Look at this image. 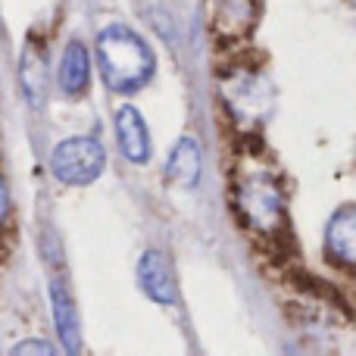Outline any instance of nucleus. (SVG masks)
<instances>
[{"label":"nucleus","mask_w":356,"mask_h":356,"mask_svg":"<svg viewBox=\"0 0 356 356\" xmlns=\"http://www.w3.org/2000/svg\"><path fill=\"white\" fill-rule=\"evenodd\" d=\"M97 63H100L104 81L116 94H135L154 75V54H150V47L125 25H110L106 31H100Z\"/></svg>","instance_id":"f257e3e1"},{"label":"nucleus","mask_w":356,"mask_h":356,"mask_svg":"<svg viewBox=\"0 0 356 356\" xmlns=\"http://www.w3.org/2000/svg\"><path fill=\"white\" fill-rule=\"evenodd\" d=\"M350 6H353V16H356V0H350Z\"/></svg>","instance_id":"2eb2a0df"},{"label":"nucleus","mask_w":356,"mask_h":356,"mask_svg":"<svg viewBox=\"0 0 356 356\" xmlns=\"http://www.w3.org/2000/svg\"><path fill=\"white\" fill-rule=\"evenodd\" d=\"M106 154L94 138H66L50 154V172L63 184H91L104 172Z\"/></svg>","instance_id":"20e7f679"},{"label":"nucleus","mask_w":356,"mask_h":356,"mask_svg":"<svg viewBox=\"0 0 356 356\" xmlns=\"http://www.w3.org/2000/svg\"><path fill=\"white\" fill-rule=\"evenodd\" d=\"M138 282H141L144 294L156 303H175L178 300V282L172 263L163 250H147L138 266Z\"/></svg>","instance_id":"423d86ee"},{"label":"nucleus","mask_w":356,"mask_h":356,"mask_svg":"<svg viewBox=\"0 0 356 356\" xmlns=\"http://www.w3.org/2000/svg\"><path fill=\"white\" fill-rule=\"evenodd\" d=\"M22 88L31 104H41L44 88H47V56H44L41 41L35 38L22 50Z\"/></svg>","instance_id":"f8f14e48"},{"label":"nucleus","mask_w":356,"mask_h":356,"mask_svg":"<svg viewBox=\"0 0 356 356\" xmlns=\"http://www.w3.org/2000/svg\"><path fill=\"white\" fill-rule=\"evenodd\" d=\"M325 257L341 269H356V207H344L328 219Z\"/></svg>","instance_id":"0eeeda50"},{"label":"nucleus","mask_w":356,"mask_h":356,"mask_svg":"<svg viewBox=\"0 0 356 356\" xmlns=\"http://www.w3.org/2000/svg\"><path fill=\"white\" fill-rule=\"evenodd\" d=\"M50 307H54V319H56V332H60L63 344L69 353H75L81 347V334H79V316H75V303L66 294L60 282L50 284Z\"/></svg>","instance_id":"1a4fd4ad"},{"label":"nucleus","mask_w":356,"mask_h":356,"mask_svg":"<svg viewBox=\"0 0 356 356\" xmlns=\"http://www.w3.org/2000/svg\"><path fill=\"white\" fill-rule=\"evenodd\" d=\"M88 79H91V56H88L85 44L72 41L63 54V63H60V88L75 97L88 88Z\"/></svg>","instance_id":"9d476101"},{"label":"nucleus","mask_w":356,"mask_h":356,"mask_svg":"<svg viewBox=\"0 0 356 356\" xmlns=\"http://www.w3.org/2000/svg\"><path fill=\"white\" fill-rule=\"evenodd\" d=\"M6 213H10V191H6V181L0 178V225L6 222Z\"/></svg>","instance_id":"ddd939ff"},{"label":"nucleus","mask_w":356,"mask_h":356,"mask_svg":"<svg viewBox=\"0 0 356 356\" xmlns=\"http://www.w3.org/2000/svg\"><path fill=\"white\" fill-rule=\"evenodd\" d=\"M222 100L234 122L244 131H253L272 110V85L259 69L234 66L222 85Z\"/></svg>","instance_id":"7ed1b4c3"},{"label":"nucleus","mask_w":356,"mask_h":356,"mask_svg":"<svg viewBox=\"0 0 356 356\" xmlns=\"http://www.w3.org/2000/svg\"><path fill=\"white\" fill-rule=\"evenodd\" d=\"M234 209L241 222L257 234V241L275 238L284 232V194L282 184L266 169H250L234 181Z\"/></svg>","instance_id":"f03ea898"},{"label":"nucleus","mask_w":356,"mask_h":356,"mask_svg":"<svg viewBox=\"0 0 356 356\" xmlns=\"http://www.w3.org/2000/svg\"><path fill=\"white\" fill-rule=\"evenodd\" d=\"M257 0H207V22L219 41H247L257 29Z\"/></svg>","instance_id":"39448f33"},{"label":"nucleus","mask_w":356,"mask_h":356,"mask_svg":"<svg viewBox=\"0 0 356 356\" xmlns=\"http://www.w3.org/2000/svg\"><path fill=\"white\" fill-rule=\"evenodd\" d=\"M116 135H119V147H122L125 160H131V163H147L150 160L147 125H144L141 113H138L135 106H122V110H119Z\"/></svg>","instance_id":"6e6552de"},{"label":"nucleus","mask_w":356,"mask_h":356,"mask_svg":"<svg viewBox=\"0 0 356 356\" xmlns=\"http://www.w3.org/2000/svg\"><path fill=\"white\" fill-rule=\"evenodd\" d=\"M16 353H50L47 344H19Z\"/></svg>","instance_id":"4468645a"},{"label":"nucleus","mask_w":356,"mask_h":356,"mask_svg":"<svg viewBox=\"0 0 356 356\" xmlns=\"http://www.w3.org/2000/svg\"><path fill=\"white\" fill-rule=\"evenodd\" d=\"M166 172L178 188H194L197 178H200V147H197L194 138H181L175 144L172 154H169Z\"/></svg>","instance_id":"9b49d317"}]
</instances>
